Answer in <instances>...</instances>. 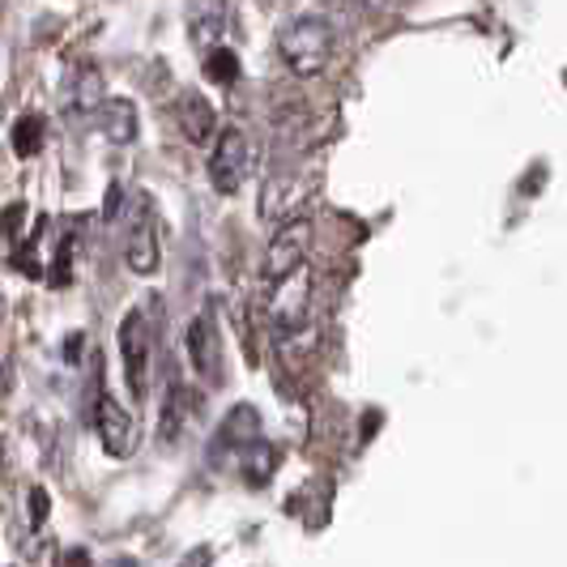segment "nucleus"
Here are the masks:
<instances>
[{
  "label": "nucleus",
  "mask_w": 567,
  "mask_h": 567,
  "mask_svg": "<svg viewBox=\"0 0 567 567\" xmlns=\"http://www.w3.org/2000/svg\"><path fill=\"white\" fill-rule=\"evenodd\" d=\"M278 56L286 60L290 73L316 78V73L333 60V27H329L324 18H316V13L286 22V27L278 30Z\"/></svg>",
  "instance_id": "f257e3e1"
},
{
  "label": "nucleus",
  "mask_w": 567,
  "mask_h": 567,
  "mask_svg": "<svg viewBox=\"0 0 567 567\" xmlns=\"http://www.w3.org/2000/svg\"><path fill=\"white\" fill-rule=\"evenodd\" d=\"M308 295H312L308 265H299V269H290L286 278H274V282H269V329H274V338H282V333L303 324V316H308Z\"/></svg>",
  "instance_id": "f03ea898"
},
{
  "label": "nucleus",
  "mask_w": 567,
  "mask_h": 567,
  "mask_svg": "<svg viewBox=\"0 0 567 567\" xmlns=\"http://www.w3.org/2000/svg\"><path fill=\"white\" fill-rule=\"evenodd\" d=\"M124 260L133 274L150 278L158 269V214H154V200L137 193L133 200V214H128V230H124Z\"/></svg>",
  "instance_id": "7ed1b4c3"
},
{
  "label": "nucleus",
  "mask_w": 567,
  "mask_h": 567,
  "mask_svg": "<svg viewBox=\"0 0 567 567\" xmlns=\"http://www.w3.org/2000/svg\"><path fill=\"white\" fill-rule=\"evenodd\" d=\"M94 384H99V401H94V431L103 440V449L112 456H128L137 449V423L128 419V410L107 393L103 371H99V354H94Z\"/></svg>",
  "instance_id": "20e7f679"
},
{
  "label": "nucleus",
  "mask_w": 567,
  "mask_h": 567,
  "mask_svg": "<svg viewBox=\"0 0 567 567\" xmlns=\"http://www.w3.org/2000/svg\"><path fill=\"white\" fill-rule=\"evenodd\" d=\"M120 354H124V380L133 398L145 401L150 398V324L142 308H133L120 320Z\"/></svg>",
  "instance_id": "39448f33"
},
{
  "label": "nucleus",
  "mask_w": 567,
  "mask_h": 567,
  "mask_svg": "<svg viewBox=\"0 0 567 567\" xmlns=\"http://www.w3.org/2000/svg\"><path fill=\"white\" fill-rule=\"evenodd\" d=\"M308 252H312V223L308 218H286L282 227L274 230L269 248H265V278H286L290 269L308 265Z\"/></svg>",
  "instance_id": "423d86ee"
},
{
  "label": "nucleus",
  "mask_w": 567,
  "mask_h": 567,
  "mask_svg": "<svg viewBox=\"0 0 567 567\" xmlns=\"http://www.w3.org/2000/svg\"><path fill=\"white\" fill-rule=\"evenodd\" d=\"M188 359L205 384H223V333H218V320L214 308H200L188 324Z\"/></svg>",
  "instance_id": "0eeeda50"
},
{
  "label": "nucleus",
  "mask_w": 567,
  "mask_h": 567,
  "mask_svg": "<svg viewBox=\"0 0 567 567\" xmlns=\"http://www.w3.org/2000/svg\"><path fill=\"white\" fill-rule=\"evenodd\" d=\"M248 158H252L248 154V137L239 128H223L214 154H209V184L218 193H235L244 184V175H248Z\"/></svg>",
  "instance_id": "6e6552de"
},
{
  "label": "nucleus",
  "mask_w": 567,
  "mask_h": 567,
  "mask_svg": "<svg viewBox=\"0 0 567 567\" xmlns=\"http://www.w3.org/2000/svg\"><path fill=\"white\" fill-rule=\"evenodd\" d=\"M184 18H188V39L197 48H214L223 39V30H227L230 4L227 0H188Z\"/></svg>",
  "instance_id": "1a4fd4ad"
},
{
  "label": "nucleus",
  "mask_w": 567,
  "mask_h": 567,
  "mask_svg": "<svg viewBox=\"0 0 567 567\" xmlns=\"http://www.w3.org/2000/svg\"><path fill=\"white\" fill-rule=\"evenodd\" d=\"M107 85H103V73L94 64H73L69 78H64V107L73 115H90L99 103H103Z\"/></svg>",
  "instance_id": "9d476101"
},
{
  "label": "nucleus",
  "mask_w": 567,
  "mask_h": 567,
  "mask_svg": "<svg viewBox=\"0 0 567 567\" xmlns=\"http://www.w3.org/2000/svg\"><path fill=\"white\" fill-rule=\"evenodd\" d=\"M90 115H94V124L103 128L107 142H115V145L137 142V107H133L128 99H107V94H103V103Z\"/></svg>",
  "instance_id": "9b49d317"
},
{
  "label": "nucleus",
  "mask_w": 567,
  "mask_h": 567,
  "mask_svg": "<svg viewBox=\"0 0 567 567\" xmlns=\"http://www.w3.org/2000/svg\"><path fill=\"white\" fill-rule=\"evenodd\" d=\"M175 120H179L184 137H188L193 145H205L209 137H214V107H209L200 94H184V99H179V112H175Z\"/></svg>",
  "instance_id": "f8f14e48"
},
{
  "label": "nucleus",
  "mask_w": 567,
  "mask_h": 567,
  "mask_svg": "<svg viewBox=\"0 0 567 567\" xmlns=\"http://www.w3.org/2000/svg\"><path fill=\"white\" fill-rule=\"evenodd\" d=\"M256 435H265L260 431V414H256V405H235L227 419H223V431H218V444L230 449V453H239L248 440Z\"/></svg>",
  "instance_id": "ddd939ff"
},
{
  "label": "nucleus",
  "mask_w": 567,
  "mask_h": 567,
  "mask_svg": "<svg viewBox=\"0 0 567 567\" xmlns=\"http://www.w3.org/2000/svg\"><path fill=\"white\" fill-rule=\"evenodd\" d=\"M235 456H239V470H244V483L248 486H265L269 478H274V461H278V453L265 444V435L248 440Z\"/></svg>",
  "instance_id": "4468645a"
},
{
  "label": "nucleus",
  "mask_w": 567,
  "mask_h": 567,
  "mask_svg": "<svg viewBox=\"0 0 567 567\" xmlns=\"http://www.w3.org/2000/svg\"><path fill=\"white\" fill-rule=\"evenodd\" d=\"M43 142H48L43 115L39 112L18 115V124H13V154H18V158H39V154H43Z\"/></svg>",
  "instance_id": "2eb2a0df"
},
{
  "label": "nucleus",
  "mask_w": 567,
  "mask_h": 567,
  "mask_svg": "<svg viewBox=\"0 0 567 567\" xmlns=\"http://www.w3.org/2000/svg\"><path fill=\"white\" fill-rule=\"evenodd\" d=\"M184 419H188V393L171 380V401H167V410H163V423H158V440L167 444V449H175L179 444V431H184Z\"/></svg>",
  "instance_id": "dca6fc26"
},
{
  "label": "nucleus",
  "mask_w": 567,
  "mask_h": 567,
  "mask_svg": "<svg viewBox=\"0 0 567 567\" xmlns=\"http://www.w3.org/2000/svg\"><path fill=\"white\" fill-rule=\"evenodd\" d=\"M200 73H205V82L214 85H235L239 82V56L230 52V48H209V56H205V64H200Z\"/></svg>",
  "instance_id": "f3484780"
},
{
  "label": "nucleus",
  "mask_w": 567,
  "mask_h": 567,
  "mask_svg": "<svg viewBox=\"0 0 567 567\" xmlns=\"http://www.w3.org/2000/svg\"><path fill=\"white\" fill-rule=\"evenodd\" d=\"M295 193H299L295 179H274V184L265 188V197H260V214H265V218H282V214H290V209L303 200V197H295Z\"/></svg>",
  "instance_id": "a211bd4d"
},
{
  "label": "nucleus",
  "mask_w": 567,
  "mask_h": 567,
  "mask_svg": "<svg viewBox=\"0 0 567 567\" xmlns=\"http://www.w3.org/2000/svg\"><path fill=\"white\" fill-rule=\"evenodd\" d=\"M43 235H48V218H39V223H34L30 239L18 248V256H13V265H18L27 278H43V265H39V244H43Z\"/></svg>",
  "instance_id": "6ab92c4d"
},
{
  "label": "nucleus",
  "mask_w": 567,
  "mask_h": 567,
  "mask_svg": "<svg viewBox=\"0 0 567 567\" xmlns=\"http://www.w3.org/2000/svg\"><path fill=\"white\" fill-rule=\"evenodd\" d=\"M73 260H78V235H64L56 244V252H52V274H48V282L52 286L73 282Z\"/></svg>",
  "instance_id": "aec40b11"
},
{
  "label": "nucleus",
  "mask_w": 567,
  "mask_h": 567,
  "mask_svg": "<svg viewBox=\"0 0 567 567\" xmlns=\"http://www.w3.org/2000/svg\"><path fill=\"white\" fill-rule=\"evenodd\" d=\"M48 508H52L48 491H43V486H30V529H39V525L48 520Z\"/></svg>",
  "instance_id": "412c9836"
},
{
  "label": "nucleus",
  "mask_w": 567,
  "mask_h": 567,
  "mask_svg": "<svg viewBox=\"0 0 567 567\" xmlns=\"http://www.w3.org/2000/svg\"><path fill=\"white\" fill-rule=\"evenodd\" d=\"M120 200H124V188H120V184H112V188H107V218H115Z\"/></svg>",
  "instance_id": "4be33fe9"
},
{
  "label": "nucleus",
  "mask_w": 567,
  "mask_h": 567,
  "mask_svg": "<svg viewBox=\"0 0 567 567\" xmlns=\"http://www.w3.org/2000/svg\"><path fill=\"white\" fill-rule=\"evenodd\" d=\"M60 564H90V555H85V550H64Z\"/></svg>",
  "instance_id": "5701e85b"
},
{
  "label": "nucleus",
  "mask_w": 567,
  "mask_h": 567,
  "mask_svg": "<svg viewBox=\"0 0 567 567\" xmlns=\"http://www.w3.org/2000/svg\"><path fill=\"white\" fill-rule=\"evenodd\" d=\"M78 350H82V338H69V346H64V359H78Z\"/></svg>",
  "instance_id": "b1692460"
},
{
  "label": "nucleus",
  "mask_w": 567,
  "mask_h": 567,
  "mask_svg": "<svg viewBox=\"0 0 567 567\" xmlns=\"http://www.w3.org/2000/svg\"><path fill=\"white\" fill-rule=\"evenodd\" d=\"M9 393V371H4V363H0V398Z\"/></svg>",
  "instance_id": "393cba45"
},
{
  "label": "nucleus",
  "mask_w": 567,
  "mask_h": 567,
  "mask_svg": "<svg viewBox=\"0 0 567 567\" xmlns=\"http://www.w3.org/2000/svg\"><path fill=\"white\" fill-rule=\"evenodd\" d=\"M359 4H363V9H384L389 0H359Z\"/></svg>",
  "instance_id": "a878e982"
},
{
  "label": "nucleus",
  "mask_w": 567,
  "mask_h": 567,
  "mask_svg": "<svg viewBox=\"0 0 567 567\" xmlns=\"http://www.w3.org/2000/svg\"><path fill=\"white\" fill-rule=\"evenodd\" d=\"M4 461H9V453H4V440H0V478H4Z\"/></svg>",
  "instance_id": "bb28decb"
},
{
  "label": "nucleus",
  "mask_w": 567,
  "mask_h": 567,
  "mask_svg": "<svg viewBox=\"0 0 567 567\" xmlns=\"http://www.w3.org/2000/svg\"><path fill=\"white\" fill-rule=\"evenodd\" d=\"M0 316H4V299H0Z\"/></svg>",
  "instance_id": "cd10ccee"
}]
</instances>
